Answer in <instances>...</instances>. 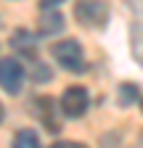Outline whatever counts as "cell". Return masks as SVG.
Returning a JSON list of instances; mask_svg holds the SVG:
<instances>
[{
    "label": "cell",
    "mask_w": 143,
    "mask_h": 148,
    "mask_svg": "<svg viewBox=\"0 0 143 148\" xmlns=\"http://www.w3.org/2000/svg\"><path fill=\"white\" fill-rule=\"evenodd\" d=\"M130 11V53L143 66V0H122Z\"/></svg>",
    "instance_id": "cell-1"
},
{
    "label": "cell",
    "mask_w": 143,
    "mask_h": 148,
    "mask_svg": "<svg viewBox=\"0 0 143 148\" xmlns=\"http://www.w3.org/2000/svg\"><path fill=\"white\" fill-rule=\"evenodd\" d=\"M53 58H56L64 69L69 71H85V53H82V45L74 40V37H69V40H61L53 45Z\"/></svg>",
    "instance_id": "cell-2"
},
{
    "label": "cell",
    "mask_w": 143,
    "mask_h": 148,
    "mask_svg": "<svg viewBox=\"0 0 143 148\" xmlns=\"http://www.w3.org/2000/svg\"><path fill=\"white\" fill-rule=\"evenodd\" d=\"M74 16L82 27H90V29H98L106 24L109 18V5L103 0H77L74 5Z\"/></svg>",
    "instance_id": "cell-3"
},
{
    "label": "cell",
    "mask_w": 143,
    "mask_h": 148,
    "mask_svg": "<svg viewBox=\"0 0 143 148\" xmlns=\"http://www.w3.org/2000/svg\"><path fill=\"white\" fill-rule=\"evenodd\" d=\"M87 103H90L87 90L82 85H72V87L64 90V95H61V114L77 119V116H82L85 111H87Z\"/></svg>",
    "instance_id": "cell-4"
},
{
    "label": "cell",
    "mask_w": 143,
    "mask_h": 148,
    "mask_svg": "<svg viewBox=\"0 0 143 148\" xmlns=\"http://www.w3.org/2000/svg\"><path fill=\"white\" fill-rule=\"evenodd\" d=\"M24 85V69L16 58H0V87L11 95L21 92Z\"/></svg>",
    "instance_id": "cell-5"
},
{
    "label": "cell",
    "mask_w": 143,
    "mask_h": 148,
    "mask_svg": "<svg viewBox=\"0 0 143 148\" xmlns=\"http://www.w3.org/2000/svg\"><path fill=\"white\" fill-rule=\"evenodd\" d=\"M11 45H13V50H19L21 56H34V50H37V45H34V37L27 32V29H16L13 32V37H11Z\"/></svg>",
    "instance_id": "cell-6"
},
{
    "label": "cell",
    "mask_w": 143,
    "mask_h": 148,
    "mask_svg": "<svg viewBox=\"0 0 143 148\" xmlns=\"http://www.w3.org/2000/svg\"><path fill=\"white\" fill-rule=\"evenodd\" d=\"M11 148H40V138L34 130H19L13 135V145Z\"/></svg>",
    "instance_id": "cell-7"
},
{
    "label": "cell",
    "mask_w": 143,
    "mask_h": 148,
    "mask_svg": "<svg viewBox=\"0 0 143 148\" xmlns=\"http://www.w3.org/2000/svg\"><path fill=\"white\" fill-rule=\"evenodd\" d=\"M61 27H64V16L61 13H56V11L43 13V18H40V32L43 34H53V32H58Z\"/></svg>",
    "instance_id": "cell-8"
},
{
    "label": "cell",
    "mask_w": 143,
    "mask_h": 148,
    "mask_svg": "<svg viewBox=\"0 0 143 148\" xmlns=\"http://www.w3.org/2000/svg\"><path fill=\"white\" fill-rule=\"evenodd\" d=\"M135 98H138V85L127 82V85L119 87V103H122V106H124V103H133Z\"/></svg>",
    "instance_id": "cell-9"
},
{
    "label": "cell",
    "mask_w": 143,
    "mask_h": 148,
    "mask_svg": "<svg viewBox=\"0 0 143 148\" xmlns=\"http://www.w3.org/2000/svg\"><path fill=\"white\" fill-rule=\"evenodd\" d=\"M50 148H87L82 143H74V140H58V143H53Z\"/></svg>",
    "instance_id": "cell-10"
},
{
    "label": "cell",
    "mask_w": 143,
    "mask_h": 148,
    "mask_svg": "<svg viewBox=\"0 0 143 148\" xmlns=\"http://www.w3.org/2000/svg\"><path fill=\"white\" fill-rule=\"evenodd\" d=\"M58 3H64V0H40V8H53Z\"/></svg>",
    "instance_id": "cell-11"
},
{
    "label": "cell",
    "mask_w": 143,
    "mask_h": 148,
    "mask_svg": "<svg viewBox=\"0 0 143 148\" xmlns=\"http://www.w3.org/2000/svg\"><path fill=\"white\" fill-rule=\"evenodd\" d=\"M133 148H143V135H140V138H138V143H135V145H133Z\"/></svg>",
    "instance_id": "cell-12"
},
{
    "label": "cell",
    "mask_w": 143,
    "mask_h": 148,
    "mask_svg": "<svg viewBox=\"0 0 143 148\" xmlns=\"http://www.w3.org/2000/svg\"><path fill=\"white\" fill-rule=\"evenodd\" d=\"M0 119H3V106H0Z\"/></svg>",
    "instance_id": "cell-13"
}]
</instances>
